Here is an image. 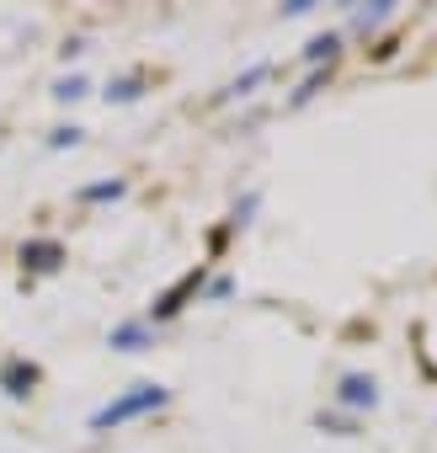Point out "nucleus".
<instances>
[{
	"label": "nucleus",
	"instance_id": "obj_5",
	"mask_svg": "<svg viewBox=\"0 0 437 453\" xmlns=\"http://www.w3.org/2000/svg\"><path fill=\"white\" fill-rule=\"evenodd\" d=\"M59 241H33V246H22V267H38V273H54L59 267Z\"/></svg>",
	"mask_w": 437,
	"mask_h": 453
},
{
	"label": "nucleus",
	"instance_id": "obj_12",
	"mask_svg": "<svg viewBox=\"0 0 437 453\" xmlns=\"http://www.w3.org/2000/svg\"><path fill=\"white\" fill-rule=\"evenodd\" d=\"M134 96H139V81H134V75H128V81H118V86L107 91V102H134Z\"/></svg>",
	"mask_w": 437,
	"mask_h": 453
},
{
	"label": "nucleus",
	"instance_id": "obj_2",
	"mask_svg": "<svg viewBox=\"0 0 437 453\" xmlns=\"http://www.w3.org/2000/svg\"><path fill=\"white\" fill-rule=\"evenodd\" d=\"M33 384H38V368L27 357H6V363H0V389H6L12 400H27Z\"/></svg>",
	"mask_w": 437,
	"mask_h": 453
},
{
	"label": "nucleus",
	"instance_id": "obj_11",
	"mask_svg": "<svg viewBox=\"0 0 437 453\" xmlns=\"http://www.w3.org/2000/svg\"><path fill=\"white\" fill-rule=\"evenodd\" d=\"M80 197H86V203H102V197H123V181H96V187H86Z\"/></svg>",
	"mask_w": 437,
	"mask_h": 453
},
{
	"label": "nucleus",
	"instance_id": "obj_10",
	"mask_svg": "<svg viewBox=\"0 0 437 453\" xmlns=\"http://www.w3.org/2000/svg\"><path fill=\"white\" fill-rule=\"evenodd\" d=\"M54 96H59V102H80V96H86V81H80V75H70V81H59V86H54Z\"/></svg>",
	"mask_w": 437,
	"mask_h": 453
},
{
	"label": "nucleus",
	"instance_id": "obj_1",
	"mask_svg": "<svg viewBox=\"0 0 437 453\" xmlns=\"http://www.w3.org/2000/svg\"><path fill=\"white\" fill-rule=\"evenodd\" d=\"M165 405V389L160 384H134L128 395H118V400H107L96 416H91V432H107V426H123V421H134V416H144V411H160Z\"/></svg>",
	"mask_w": 437,
	"mask_h": 453
},
{
	"label": "nucleus",
	"instance_id": "obj_3",
	"mask_svg": "<svg viewBox=\"0 0 437 453\" xmlns=\"http://www.w3.org/2000/svg\"><path fill=\"white\" fill-rule=\"evenodd\" d=\"M336 400H341L347 411H373V405H379V384H373L368 373H347L341 389H336Z\"/></svg>",
	"mask_w": 437,
	"mask_h": 453
},
{
	"label": "nucleus",
	"instance_id": "obj_9",
	"mask_svg": "<svg viewBox=\"0 0 437 453\" xmlns=\"http://www.w3.org/2000/svg\"><path fill=\"white\" fill-rule=\"evenodd\" d=\"M267 75H272L267 65H257V70H246V75H241V81L230 86V96H251V86H257V81H267Z\"/></svg>",
	"mask_w": 437,
	"mask_h": 453
},
{
	"label": "nucleus",
	"instance_id": "obj_7",
	"mask_svg": "<svg viewBox=\"0 0 437 453\" xmlns=\"http://www.w3.org/2000/svg\"><path fill=\"white\" fill-rule=\"evenodd\" d=\"M336 49H341V38H336V33H326V38H315V43L304 49V59H310V65H320V59L331 65V59H336Z\"/></svg>",
	"mask_w": 437,
	"mask_h": 453
},
{
	"label": "nucleus",
	"instance_id": "obj_6",
	"mask_svg": "<svg viewBox=\"0 0 437 453\" xmlns=\"http://www.w3.org/2000/svg\"><path fill=\"white\" fill-rule=\"evenodd\" d=\"M107 342H112L118 352H144V342H150V326H118Z\"/></svg>",
	"mask_w": 437,
	"mask_h": 453
},
{
	"label": "nucleus",
	"instance_id": "obj_13",
	"mask_svg": "<svg viewBox=\"0 0 437 453\" xmlns=\"http://www.w3.org/2000/svg\"><path fill=\"white\" fill-rule=\"evenodd\" d=\"M54 150H65V144H80V128H54V139H49Z\"/></svg>",
	"mask_w": 437,
	"mask_h": 453
},
{
	"label": "nucleus",
	"instance_id": "obj_8",
	"mask_svg": "<svg viewBox=\"0 0 437 453\" xmlns=\"http://www.w3.org/2000/svg\"><path fill=\"white\" fill-rule=\"evenodd\" d=\"M384 17H389V6H373V12H352V27H357V33H373Z\"/></svg>",
	"mask_w": 437,
	"mask_h": 453
},
{
	"label": "nucleus",
	"instance_id": "obj_4",
	"mask_svg": "<svg viewBox=\"0 0 437 453\" xmlns=\"http://www.w3.org/2000/svg\"><path fill=\"white\" fill-rule=\"evenodd\" d=\"M197 288H203V273H187V278H181L171 294H160V304H155V320H171V315L181 310V299H187V294H197Z\"/></svg>",
	"mask_w": 437,
	"mask_h": 453
}]
</instances>
